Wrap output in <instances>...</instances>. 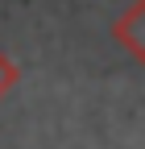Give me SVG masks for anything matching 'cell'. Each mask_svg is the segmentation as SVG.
<instances>
[{"mask_svg": "<svg viewBox=\"0 0 145 149\" xmlns=\"http://www.w3.org/2000/svg\"><path fill=\"white\" fill-rule=\"evenodd\" d=\"M17 79H21V70H17V62L8 58V54H4V50H0V100H4V95H8V91L17 87Z\"/></svg>", "mask_w": 145, "mask_h": 149, "instance_id": "7a4b0ae2", "label": "cell"}, {"mask_svg": "<svg viewBox=\"0 0 145 149\" xmlns=\"http://www.w3.org/2000/svg\"><path fill=\"white\" fill-rule=\"evenodd\" d=\"M112 37H116V46L129 54L133 62L145 66V0H133V4L112 21Z\"/></svg>", "mask_w": 145, "mask_h": 149, "instance_id": "6da1fadb", "label": "cell"}]
</instances>
